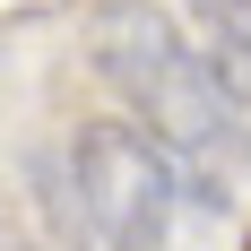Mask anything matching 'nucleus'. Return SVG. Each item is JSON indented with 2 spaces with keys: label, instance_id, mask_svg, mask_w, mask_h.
<instances>
[{
  "label": "nucleus",
  "instance_id": "obj_2",
  "mask_svg": "<svg viewBox=\"0 0 251 251\" xmlns=\"http://www.w3.org/2000/svg\"><path fill=\"white\" fill-rule=\"evenodd\" d=\"M70 200L104 251H217L234 191L174 165L130 122H87L70 139Z\"/></svg>",
  "mask_w": 251,
  "mask_h": 251
},
{
  "label": "nucleus",
  "instance_id": "obj_4",
  "mask_svg": "<svg viewBox=\"0 0 251 251\" xmlns=\"http://www.w3.org/2000/svg\"><path fill=\"white\" fill-rule=\"evenodd\" d=\"M9 251H18V243H9Z\"/></svg>",
  "mask_w": 251,
  "mask_h": 251
},
{
  "label": "nucleus",
  "instance_id": "obj_1",
  "mask_svg": "<svg viewBox=\"0 0 251 251\" xmlns=\"http://www.w3.org/2000/svg\"><path fill=\"white\" fill-rule=\"evenodd\" d=\"M96 78L122 96L130 130L156 139L174 165H191L217 191L243 182L251 122L234 113V96L208 78V61L191 52V35L165 9H148V0H104L96 9Z\"/></svg>",
  "mask_w": 251,
  "mask_h": 251
},
{
  "label": "nucleus",
  "instance_id": "obj_3",
  "mask_svg": "<svg viewBox=\"0 0 251 251\" xmlns=\"http://www.w3.org/2000/svg\"><path fill=\"white\" fill-rule=\"evenodd\" d=\"M191 52L208 61V78L234 96V113L251 122V0H191Z\"/></svg>",
  "mask_w": 251,
  "mask_h": 251
},
{
  "label": "nucleus",
  "instance_id": "obj_5",
  "mask_svg": "<svg viewBox=\"0 0 251 251\" xmlns=\"http://www.w3.org/2000/svg\"><path fill=\"white\" fill-rule=\"evenodd\" d=\"M243 251H251V243H243Z\"/></svg>",
  "mask_w": 251,
  "mask_h": 251
}]
</instances>
